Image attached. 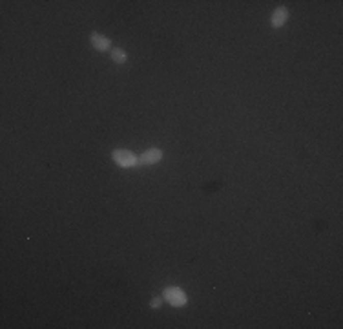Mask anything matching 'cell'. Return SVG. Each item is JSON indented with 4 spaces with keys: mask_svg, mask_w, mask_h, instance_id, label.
<instances>
[{
    "mask_svg": "<svg viewBox=\"0 0 343 329\" xmlns=\"http://www.w3.org/2000/svg\"><path fill=\"white\" fill-rule=\"evenodd\" d=\"M287 20H288V9L285 6H279V8L274 9L272 17H270V26L274 30H279V28H283L287 24Z\"/></svg>",
    "mask_w": 343,
    "mask_h": 329,
    "instance_id": "277c9868",
    "label": "cell"
},
{
    "mask_svg": "<svg viewBox=\"0 0 343 329\" xmlns=\"http://www.w3.org/2000/svg\"><path fill=\"white\" fill-rule=\"evenodd\" d=\"M161 159H163V150L161 148H148L141 154L139 158H137V161H139L141 165H144V167H150V165H157Z\"/></svg>",
    "mask_w": 343,
    "mask_h": 329,
    "instance_id": "3957f363",
    "label": "cell"
},
{
    "mask_svg": "<svg viewBox=\"0 0 343 329\" xmlns=\"http://www.w3.org/2000/svg\"><path fill=\"white\" fill-rule=\"evenodd\" d=\"M112 158L113 161H115V165H119L121 168H130L137 165V156H135L134 152H130V150H124V148L113 150Z\"/></svg>",
    "mask_w": 343,
    "mask_h": 329,
    "instance_id": "7a4b0ae2",
    "label": "cell"
},
{
    "mask_svg": "<svg viewBox=\"0 0 343 329\" xmlns=\"http://www.w3.org/2000/svg\"><path fill=\"white\" fill-rule=\"evenodd\" d=\"M150 307H152V309H159V307H161V298H152V300H150Z\"/></svg>",
    "mask_w": 343,
    "mask_h": 329,
    "instance_id": "52a82bcc",
    "label": "cell"
},
{
    "mask_svg": "<svg viewBox=\"0 0 343 329\" xmlns=\"http://www.w3.org/2000/svg\"><path fill=\"white\" fill-rule=\"evenodd\" d=\"M90 42L97 52H106V49L112 48V40H110L108 37L97 33V31H93V33L90 35Z\"/></svg>",
    "mask_w": 343,
    "mask_h": 329,
    "instance_id": "5b68a950",
    "label": "cell"
},
{
    "mask_svg": "<svg viewBox=\"0 0 343 329\" xmlns=\"http://www.w3.org/2000/svg\"><path fill=\"white\" fill-rule=\"evenodd\" d=\"M163 296H165V300L172 307H184L188 303L187 293H184L181 287H175V285H170V287H166V289L163 291Z\"/></svg>",
    "mask_w": 343,
    "mask_h": 329,
    "instance_id": "6da1fadb",
    "label": "cell"
},
{
    "mask_svg": "<svg viewBox=\"0 0 343 329\" xmlns=\"http://www.w3.org/2000/svg\"><path fill=\"white\" fill-rule=\"evenodd\" d=\"M110 57H112L113 62H117V64H124V62L128 61V53L122 48H113L112 53H110Z\"/></svg>",
    "mask_w": 343,
    "mask_h": 329,
    "instance_id": "8992f818",
    "label": "cell"
}]
</instances>
